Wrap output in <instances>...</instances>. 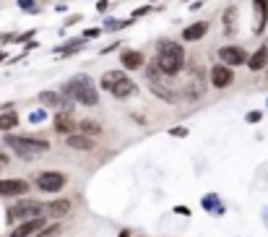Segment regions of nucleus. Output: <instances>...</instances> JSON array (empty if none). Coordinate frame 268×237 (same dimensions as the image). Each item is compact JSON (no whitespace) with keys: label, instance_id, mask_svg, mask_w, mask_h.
I'll list each match as a JSON object with an SVG mask.
<instances>
[{"label":"nucleus","instance_id":"3","mask_svg":"<svg viewBox=\"0 0 268 237\" xmlns=\"http://www.w3.org/2000/svg\"><path fill=\"white\" fill-rule=\"evenodd\" d=\"M99 89L112 94L115 99H128V97L138 94V83L133 78H128V71H107L99 78Z\"/></svg>","mask_w":268,"mask_h":237},{"label":"nucleus","instance_id":"17","mask_svg":"<svg viewBox=\"0 0 268 237\" xmlns=\"http://www.w3.org/2000/svg\"><path fill=\"white\" fill-rule=\"evenodd\" d=\"M78 131V123L71 117V112H57L55 115V133L60 136H71Z\"/></svg>","mask_w":268,"mask_h":237},{"label":"nucleus","instance_id":"7","mask_svg":"<svg viewBox=\"0 0 268 237\" xmlns=\"http://www.w3.org/2000/svg\"><path fill=\"white\" fill-rule=\"evenodd\" d=\"M209 78H206V71L200 68V66H193L188 78H185V86H183V97L185 99H198V97H203L206 89H209Z\"/></svg>","mask_w":268,"mask_h":237},{"label":"nucleus","instance_id":"10","mask_svg":"<svg viewBox=\"0 0 268 237\" xmlns=\"http://www.w3.org/2000/svg\"><path fill=\"white\" fill-rule=\"evenodd\" d=\"M209 81H211V86L214 89H229V86L234 83V68H229V66H224V63H216V66H211V71H209Z\"/></svg>","mask_w":268,"mask_h":237},{"label":"nucleus","instance_id":"19","mask_svg":"<svg viewBox=\"0 0 268 237\" xmlns=\"http://www.w3.org/2000/svg\"><path fill=\"white\" fill-rule=\"evenodd\" d=\"M206 34H209V21H195V24L183 29V39L185 42H200Z\"/></svg>","mask_w":268,"mask_h":237},{"label":"nucleus","instance_id":"34","mask_svg":"<svg viewBox=\"0 0 268 237\" xmlns=\"http://www.w3.org/2000/svg\"><path fill=\"white\" fill-rule=\"evenodd\" d=\"M78 21H81V16H71V18H65V26H73Z\"/></svg>","mask_w":268,"mask_h":237},{"label":"nucleus","instance_id":"20","mask_svg":"<svg viewBox=\"0 0 268 237\" xmlns=\"http://www.w3.org/2000/svg\"><path fill=\"white\" fill-rule=\"evenodd\" d=\"M248 68L253 71V73H258V71H263V68H268V45H260L250 57H248Z\"/></svg>","mask_w":268,"mask_h":237},{"label":"nucleus","instance_id":"18","mask_svg":"<svg viewBox=\"0 0 268 237\" xmlns=\"http://www.w3.org/2000/svg\"><path fill=\"white\" fill-rule=\"evenodd\" d=\"M65 143H68V149H76V152H92V149H94V138L86 136V133L65 136Z\"/></svg>","mask_w":268,"mask_h":237},{"label":"nucleus","instance_id":"5","mask_svg":"<svg viewBox=\"0 0 268 237\" xmlns=\"http://www.w3.org/2000/svg\"><path fill=\"white\" fill-rule=\"evenodd\" d=\"M6 146L13 149V154L21 157V159H32L42 152L50 149V141L47 138H39V136H13V133H6Z\"/></svg>","mask_w":268,"mask_h":237},{"label":"nucleus","instance_id":"26","mask_svg":"<svg viewBox=\"0 0 268 237\" xmlns=\"http://www.w3.org/2000/svg\"><path fill=\"white\" fill-rule=\"evenodd\" d=\"M42 120H47V110H44V107H42V110H34L32 115H29V123H42Z\"/></svg>","mask_w":268,"mask_h":237},{"label":"nucleus","instance_id":"29","mask_svg":"<svg viewBox=\"0 0 268 237\" xmlns=\"http://www.w3.org/2000/svg\"><path fill=\"white\" fill-rule=\"evenodd\" d=\"M18 6L24 8V11H32V13H37V8H34V0H18Z\"/></svg>","mask_w":268,"mask_h":237},{"label":"nucleus","instance_id":"22","mask_svg":"<svg viewBox=\"0 0 268 237\" xmlns=\"http://www.w3.org/2000/svg\"><path fill=\"white\" fill-rule=\"evenodd\" d=\"M200 203H203V209H206L209 214H216V217H221V214L227 211V209H224V203L219 201L216 193H211V196H203V201H200Z\"/></svg>","mask_w":268,"mask_h":237},{"label":"nucleus","instance_id":"21","mask_svg":"<svg viewBox=\"0 0 268 237\" xmlns=\"http://www.w3.org/2000/svg\"><path fill=\"white\" fill-rule=\"evenodd\" d=\"M237 21H240V8L237 6H227L221 13V24H224V34H234L237 32Z\"/></svg>","mask_w":268,"mask_h":237},{"label":"nucleus","instance_id":"11","mask_svg":"<svg viewBox=\"0 0 268 237\" xmlns=\"http://www.w3.org/2000/svg\"><path fill=\"white\" fill-rule=\"evenodd\" d=\"M39 102L44 107H55V110H60V112H71L73 110V99L65 97L63 92H42L39 94Z\"/></svg>","mask_w":268,"mask_h":237},{"label":"nucleus","instance_id":"14","mask_svg":"<svg viewBox=\"0 0 268 237\" xmlns=\"http://www.w3.org/2000/svg\"><path fill=\"white\" fill-rule=\"evenodd\" d=\"M29 190V183L21 180V177H6L0 180V196H24V193Z\"/></svg>","mask_w":268,"mask_h":237},{"label":"nucleus","instance_id":"1","mask_svg":"<svg viewBox=\"0 0 268 237\" xmlns=\"http://www.w3.org/2000/svg\"><path fill=\"white\" fill-rule=\"evenodd\" d=\"M154 66L159 68L164 76L174 78L180 76L185 68H188V55H185V47L177 45L172 39H164L159 47H156V57H154Z\"/></svg>","mask_w":268,"mask_h":237},{"label":"nucleus","instance_id":"8","mask_svg":"<svg viewBox=\"0 0 268 237\" xmlns=\"http://www.w3.org/2000/svg\"><path fill=\"white\" fill-rule=\"evenodd\" d=\"M34 183H37V188L42 193H60L65 185H68V177L57 169H47V172H39Z\"/></svg>","mask_w":268,"mask_h":237},{"label":"nucleus","instance_id":"6","mask_svg":"<svg viewBox=\"0 0 268 237\" xmlns=\"http://www.w3.org/2000/svg\"><path fill=\"white\" fill-rule=\"evenodd\" d=\"M37 217H44V203L39 201H32V198H24L8 209L6 214V222L8 224H16V222H26V219H37Z\"/></svg>","mask_w":268,"mask_h":237},{"label":"nucleus","instance_id":"28","mask_svg":"<svg viewBox=\"0 0 268 237\" xmlns=\"http://www.w3.org/2000/svg\"><path fill=\"white\" fill-rule=\"evenodd\" d=\"M154 11V6L148 3V6H141V8H136V11H133V16L130 18H141V16H146V13H151Z\"/></svg>","mask_w":268,"mask_h":237},{"label":"nucleus","instance_id":"38","mask_svg":"<svg viewBox=\"0 0 268 237\" xmlns=\"http://www.w3.org/2000/svg\"><path fill=\"white\" fill-rule=\"evenodd\" d=\"M6 60V50H0V63H3Z\"/></svg>","mask_w":268,"mask_h":237},{"label":"nucleus","instance_id":"2","mask_svg":"<svg viewBox=\"0 0 268 237\" xmlns=\"http://www.w3.org/2000/svg\"><path fill=\"white\" fill-rule=\"evenodd\" d=\"M60 92L65 97H71L76 104H83V107H97L99 104V86L94 83V78L88 76V73L71 76L68 81L63 83Z\"/></svg>","mask_w":268,"mask_h":237},{"label":"nucleus","instance_id":"32","mask_svg":"<svg viewBox=\"0 0 268 237\" xmlns=\"http://www.w3.org/2000/svg\"><path fill=\"white\" fill-rule=\"evenodd\" d=\"M174 214L177 217H190V209L188 206H174Z\"/></svg>","mask_w":268,"mask_h":237},{"label":"nucleus","instance_id":"30","mask_svg":"<svg viewBox=\"0 0 268 237\" xmlns=\"http://www.w3.org/2000/svg\"><path fill=\"white\" fill-rule=\"evenodd\" d=\"M99 34H102V29H86L83 32V39H97Z\"/></svg>","mask_w":268,"mask_h":237},{"label":"nucleus","instance_id":"12","mask_svg":"<svg viewBox=\"0 0 268 237\" xmlns=\"http://www.w3.org/2000/svg\"><path fill=\"white\" fill-rule=\"evenodd\" d=\"M47 227V217H37V219H26V222H18L16 229L8 237H34L37 232H42Z\"/></svg>","mask_w":268,"mask_h":237},{"label":"nucleus","instance_id":"9","mask_svg":"<svg viewBox=\"0 0 268 237\" xmlns=\"http://www.w3.org/2000/svg\"><path fill=\"white\" fill-rule=\"evenodd\" d=\"M248 52H245V47L240 45H224L219 47V63H224V66L229 68H237V66H248Z\"/></svg>","mask_w":268,"mask_h":237},{"label":"nucleus","instance_id":"35","mask_svg":"<svg viewBox=\"0 0 268 237\" xmlns=\"http://www.w3.org/2000/svg\"><path fill=\"white\" fill-rule=\"evenodd\" d=\"M198 8H203V0H193L190 3V11H198Z\"/></svg>","mask_w":268,"mask_h":237},{"label":"nucleus","instance_id":"39","mask_svg":"<svg viewBox=\"0 0 268 237\" xmlns=\"http://www.w3.org/2000/svg\"><path fill=\"white\" fill-rule=\"evenodd\" d=\"M148 3H156V0H148Z\"/></svg>","mask_w":268,"mask_h":237},{"label":"nucleus","instance_id":"13","mask_svg":"<svg viewBox=\"0 0 268 237\" xmlns=\"http://www.w3.org/2000/svg\"><path fill=\"white\" fill-rule=\"evenodd\" d=\"M68 211H71V201L68 198H55L50 203H44V217L55 219V222H60L63 217H68Z\"/></svg>","mask_w":268,"mask_h":237},{"label":"nucleus","instance_id":"27","mask_svg":"<svg viewBox=\"0 0 268 237\" xmlns=\"http://www.w3.org/2000/svg\"><path fill=\"white\" fill-rule=\"evenodd\" d=\"M190 131L188 128H183V125H177V128H169V136H174V138H185Z\"/></svg>","mask_w":268,"mask_h":237},{"label":"nucleus","instance_id":"36","mask_svg":"<svg viewBox=\"0 0 268 237\" xmlns=\"http://www.w3.org/2000/svg\"><path fill=\"white\" fill-rule=\"evenodd\" d=\"M37 47H39V42H34V39H32V42H26V50H37Z\"/></svg>","mask_w":268,"mask_h":237},{"label":"nucleus","instance_id":"25","mask_svg":"<svg viewBox=\"0 0 268 237\" xmlns=\"http://www.w3.org/2000/svg\"><path fill=\"white\" fill-rule=\"evenodd\" d=\"M133 24V18H123V21H109V24H104L107 32H120V29H128Z\"/></svg>","mask_w":268,"mask_h":237},{"label":"nucleus","instance_id":"23","mask_svg":"<svg viewBox=\"0 0 268 237\" xmlns=\"http://www.w3.org/2000/svg\"><path fill=\"white\" fill-rule=\"evenodd\" d=\"M11 128H18V112L16 110L0 112V133H8Z\"/></svg>","mask_w":268,"mask_h":237},{"label":"nucleus","instance_id":"37","mask_svg":"<svg viewBox=\"0 0 268 237\" xmlns=\"http://www.w3.org/2000/svg\"><path fill=\"white\" fill-rule=\"evenodd\" d=\"M117 237H130V229H120V232H117Z\"/></svg>","mask_w":268,"mask_h":237},{"label":"nucleus","instance_id":"24","mask_svg":"<svg viewBox=\"0 0 268 237\" xmlns=\"http://www.w3.org/2000/svg\"><path fill=\"white\" fill-rule=\"evenodd\" d=\"M102 123H97V120H81L78 123V133H86V136H92V138H97V136H102Z\"/></svg>","mask_w":268,"mask_h":237},{"label":"nucleus","instance_id":"31","mask_svg":"<svg viewBox=\"0 0 268 237\" xmlns=\"http://www.w3.org/2000/svg\"><path fill=\"white\" fill-rule=\"evenodd\" d=\"M260 117H263V112H258V110H255V112H248V115H245V120H248V123H258Z\"/></svg>","mask_w":268,"mask_h":237},{"label":"nucleus","instance_id":"4","mask_svg":"<svg viewBox=\"0 0 268 237\" xmlns=\"http://www.w3.org/2000/svg\"><path fill=\"white\" fill-rule=\"evenodd\" d=\"M146 83H148V89L159 97L162 102H169V104H177L183 99V94L177 92V86H172V78L164 76L159 68L154 66V63H148V68H146Z\"/></svg>","mask_w":268,"mask_h":237},{"label":"nucleus","instance_id":"33","mask_svg":"<svg viewBox=\"0 0 268 237\" xmlns=\"http://www.w3.org/2000/svg\"><path fill=\"white\" fill-rule=\"evenodd\" d=\"M107 8H109V0H99V3H97V11L99 13H104Z\"/></svg>","mask_w":268,"mask_h":237},{"label":"nucleus","instance_id":"16","mask_svg":"<svg viewBox=\"0 0 268 237\" xmlns=\"http://www.w3.org/2000/svg\"><path fill=\"white\" fill-rule=\"evenodd\" d=\"M253 11H255L253 34H263L268 26V0H253Z\"/></svg>","mask_w":268,"mask_h":237},{"label":"nucleus","instance_id":"15","mask_svg":"<svg viewBox=\"0 0 268 237\" xmlns=\"http://www.w3.org/2000/svg\"><path fill=\"white\" fill-rule=\"evenodd\" d=\"M120 63L125 71H138L146 66V55L141 50H120Z\"/></svg>","mask_w":268,"mask_h":237}]
</instances>
